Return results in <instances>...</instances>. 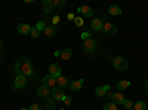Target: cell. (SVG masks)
I'll return each mask as SVG.
<instances>
[{"instance_id":"1","label":"cell","mask_w":148,"mask_h":110,"mask_svg":"<svg viewBox=\"0 0 148 110\" xmlns=\"http://www.w3.org/2000/svg\"><path fill=\"white\" fill-rule=\"evenodd\" d=\"M15 71L18 76H31L33 75V66H31V61L28 58H18L16 63H15Z\"/></svg>"},{"instance_id":"2","label":"cell","mask_w":148,"mask_h":110,"mask_svg":"<svg viewBox=\"0 0 148 110\" xmlns=\"http://www.w3.org/2000/svg\"><path fill=\"white\" fill-rule=\"evenodd\" d=\"M113 61V66L117 68V70H126L129 67V63H127V59H125L123 57H116L111 59Z\"/></svg>"},{"instance_id":"3","label":"cell","mask_w":148,"mask_h":110,"mask_svg":"<svg viewBox=\"0 0 148 110\" xmlns=\"http://www.w3.org/2000/svg\"><path fill=\"white\" fill-rule=\"evenodd\" d=\"M96 49V42L93 39H88V40H83V51L88 52V54H92L93 51Z\"/></svg>"},{"instance_id":"4","label":"cell","mask_w":148,"mask_h":110,"mask_svg":"<svg viewBox=\"0 0 148 110\" xmlns=\"http://www.w3.org/2000/svg\"><path fill=\"white\" fill-rule=\"evenodd\" d=\"M52 97L56 100V101H62L65 98V92H64V88H61V86H55L52 89Z\"/></svg>"},{"instance_id":"5","label":"cell","mask_w":148,"mask_h":110,"mask_svg":"<svg viewBox=\"0 0 148 110\" xmlns=\"http://www.w3.org/2000/svg\"><path fill=\"white\" fill-rule=\"evenodd\" d=\"M102 31H104L105 34L111 36V34H116V33H117V27L114 26V24H111V22H107V21H104Z\"/></svg>"},{"instance_id":"6","label":"cell","mask_w":148,"mask_h":110,"mask_svg":"<svg viewBox=\"0 0 148 110\" xmlns=\"http://www.w3.org/2000/svg\"><path fill=\"white\" fill-rule=\"evenodd\" d=\"M37 95L39 97H42V98H49V95H52V92H51V88H47L46 85H40L39 88H37Z\"/></svg>"},{"instance_id":"7","label":"cell","mask_w":148,"mask_h":110,"mask_svg":"<svg viewBox=\"0 0 148 110\" xmlns=\"http://www.w3.org/2000/svg\"><path fill=\"white\" fill-rule=\"evenodd\" d=\"M43 85H46L47 88H55V86H58V83H56V77L55 76H52V75H47V76H45L43 77Z\"/></svg>"},{"instance_id":"8","label":"cell","mask_w":148,"mask_h":110,"mask_svg":"<svg viewBox=\"0 0 148 110\" xmlns=\"http://www.w3.org/2000/svg\"><path fill=\"white\" fill-rule=\"evenodd\" d=\"M27 85V77L25 76H16L15 77V82H14V88L15 89H21Z\"/></svg>"},{"instance_id":"9","label":"cell","mask_w":148,"mask_h":110,"mask_svg":"<svg viewBox=\"0 0 148 110\" xmlns=\"http://www.w3.org/2000/svg\"><path fill=\"white\" fill-rule=\"evenodd\" d=\"M77 12H80V14H82L83 17H86V18H89V17L93 15V10H92V8H89V6H80V8H77Z\"/></svg>"},{"instance_id":"10","label":"cell","mask_w":148,"mask_h":110,"mask_svg":"<svg viewBox=\"0 0 148 110\" xmlns=\"http://www.w3.org/2000/svg\"><path fill=\"white\" fill-rule=\"evenodd\" d=\"M83 86V79H77V80H74V82H70L68 85V88L74 92V91H80Z\"/></svg>"},{"instance_id":"11","label":"cell","mask_w":148,"mask_h":110,"mask_svg":"<svg viewBox=\"0 0 148 110\" xmlns=\"http://www.w3.org/2000/svg\"><path fill=\"white\" fill-rule=\"evenodd\" d=\"M102 26H104V21H102V19H99V18H95V19H92V24H90L92 30H95V31H99V30H102Z\"/></svg>"},{"instance_id":"12","label":"cell","mask_w":148,"mask_h":110,"mask_svg":"<svg viewBox=\"0 0 148 110\" xmlns=\"http://www.w3.org/2000/svg\"><path fill=\"white\" fill-rule=\"evenodd\" d=\"M108 91H110V85H104V86H98L95 89V94L98 97H105L108 94Z\"/></svg>"},{"instance_id":"13","label":"cell","mask_w":148,"mask_h":110,"mask_svg":"<svg viewBox=\"0 0 148 110\" xmlns=\"http://www.w3.org/2000/svg\"><path fill=\"white\" fill-rule=\"evenodd\" d=\"M111 101H113L114 104H123V101H125V97L121 95V92L111 94Z\"/></svg>"},{"instance_id":"14","label":"cell","mask_w":148,"mask_h":110,"mask_svg":"<svg viewBox=\"0 0 148 110\" xmlns=\"http://www.w3.org/2000/svg\"><path fill=\"white\" fill-rule=\"evenodd\" d=\"M49 75H52V76H55V77H58V76H61V67L58 66V64H51L49 66Z\"/></svg>"},{"instance_id":"15","label":"cell","mask_w":148,"mask_h":110,"mask_svg":"<svg viewBox=\"0 0 148 110\" xmlns=\"http://www.w3.org/2000/svg\"><path fill=\"white\" fill-rule=\"evenodd\" d=\"M45 107H46L47 110L56 109V100L53 98V97H51V98H46V100H45Z\"/></svg>"},{"instance_id":"16","label":"cell","mask_w":148,"mask_h":110,"mask_svg":"<svg viewBox=\"0 0 148 110\" xmlns=\"http://www.w3.org/2000/svg\"><path fill=\"white\" fill-rule=\"evenodd\" d=\"M43 12H45V14H51V12H53L52 0H45V2H43Z\"/></svg>"},{"instance_id":"17","label":"cell","mask_w":148,"mask_h":110,"mask_svg":"<svg viewBox=\"0 0 148 110\" xmlns=\"http://www.w3.org/2000/svg\"><path fill=\"white\" fill-rule=\"evenodd\" d=\"M108 12H110V15L117 17V15H120V14H121V8H120V6H117V5H111V6L108 8Z\"/></svg>"},{"instance_id":"18","label":"cell","mask_w":148,"mask_h":110,"mask_svg":"<svg viewBox=\"0 0 148 110\" xmlns=\"http://www.w3.org/2000/svg\"><path fill=\"white\" fill-rule=\"evenodd\" d=\"M56 83H58V86H61V88H67L70 85V82H68V79L65 76H58L56 77Z\"/></svg>"},{"instance_id":"19","label":"cell","mask_w":148,"mask_h":110,"mask_svg":"<svg viewBox=\"0 0 148 110\" xmlns=\"http://www.w3.org/2000/svg\"><path fill=\"white\" fill-rule=\"evenodd\" d=\"M31 31V27L28 26V24H19L18 26V33L19 34H30Z\"/></svg>"},{"instance_id":"20","label":"cell","mask_w":148,"mask_h":110,"mask_svg":"<svg viewBox=\"0 0 148 110\" xmlns=\"http://www.w3.org/2000/svg\"><path fill=\"white\" fill-rule=\"evenodd\" d=\"M55 34H56V27L55 26H46L45 36H47V37H53Z\"/></svg>"},{"instance_id":"21","label":"cell","mask_w":148,"mask_h":110,"mask_svg":"<svg viewBox=\"0 0 148 110\" xmlns=\"http://www.w3.org/2000/svg\"><path fill=\"white\" fill-rule=\"evenodd\" d=\"M59 57L62 58V59H70L73 57V51L70 49V48H65V49H62V52H61Z\"/></svg>"},{"instance_id":"22","label":"cell","mask_w":148,"mask_h":110,"mask_svg":"<svg viewBox=\"0 0 148 110\" xmlns=\"http://www.w3.org/2000/svg\"><path fill=\"white\" fill-rule=\"evenodd\" d=\"M130 86V82L129 80H120L119 83H117V89L119 91H123V89H126V88H129Z\"/></svg>"},{"instance_id":"23","label":"cell","mask_w":148,"mask_h":110,"mask_svg":"<svg viewBox=\"0 0 148 110\" xmlns=\"http://www.w3.org/2000/svg\"><path fill=\"white\" fill-rule=\"evenodd\" d=\"M133 110H147L145 101H136V103L133 104Z\"/></svg>"},{"instance_id":"24","label":"cell","mask_w":148,"mask_h":110,"mask_svg":"<svg viewBox=\"0 0 148 110\" xmlns=\"http://www.w3.org/2000/svg\"><path fill=\"white\" fill-rule=\"evenodd\" d=\"M65 0H52V5H53V8H64L65 6Z\"/></svg>"},{"instance_id":"25","label":"cell","mask_w":148,"mask_h":110,"mask_svg":"<svg viewBox=\"0 0 148 110\" xmlns=\"http://www.w3.org/2000/svg\"><path fill=\"white\" fill-rule=\"evenodd\" d=\"M104 110H119L117 109V104H114L113 101H108V103H105V106H104Z\"/></svg>"},{"instance_id":"26","label":"cell","mask_w":148,"mask_h":110,"mask_svg":"<svg viewBox=\"0 0 148 110\" xmlns=\"http://www.w3.org/2000/svg\"><path fill=\"white\" fill-rule=\"evenodd\" d=\"M30 34H31V37H39V36H40V31L37 30L36 27H31V31H30Z\"/></svg>"},{"instance_id":"27","label":"cell","mask_w":148,"mask_h":110,"mask_svg":"<svg viewBox=\"0 0 148 110\" xmlns=\"http://www.w3.org/2000/svg\"><path fill=\"white\" fill-rule=\"evenodd\" d=\"M123 106H125L127 110H129V109H133V103H132V100H126V98H125V101H123Z\"/></svg>"},{"instance_id":"28","label":"cell","mask_w":148,"mask_h":110,"mask_svg":"<svg viewBox=\"0 0 148 110\" xmlns=\"http://www.w3.org/2000/svg\"><path fill=\"white\" fill-rule=\"evenodd\" d=\"M74 24H76L77 27H82V26H83V18H80V17H76V18H74Z\"/></svg>"},{"instance_id":"29","label":"cell","mask_w":148,"mask_h":110,"mask_svg":"<svg viewBox=\"0 0 148 110\" xmlns=\"http://www.w3.org/2000/svg\"><path fill=\"white\" fill-rule=\"evenodd\" d=\"M82 39H83V40L92 39V33H89V31H84V33H82Z\"/></svg>"},{"instance_id":"30","label":"cell","mask_w":148,"mask_h":110,"mask_svg":"<svg viewBox=\"0 0 148 110\" xmlns=\"http://www.w3.org/2000/svg\"><path fill=\"white\" fill-rule=\"evenodd\" d=\"M36 28L39 30V31H42V30L45 31V28H46V24H45L43 21H40V22H39V24H37V26H36Z\"/></svg>"},{"instance_id":"31","label":"cell","mask_w":148,"mask_h":110,"mask_svg":"<svg viewBox=\"0 0 148 110\" xmlns=\"http://www.w3.org/2000/svg\"><path fill=\"white\" fill-rule=\"evenodd\" d=\"M62 103H64L65 106H70V104H71V97H68V95H65V98L62 100Z\"/></svg>"},{"instance_id":"32","label":"cell","mask_w":148,"mask_h":110,"mask_svg":"<svg viewBox=\"0 0 148 110\" xmlns=\"http://www.w3.org/2000/svg\"><path fill=\"white\" fill-rule=\"evenodd\" d=\"M28 109H30V110H40V106H39V104H31Z\"/></svg>"},{"instance_id":"33","label":"cell","mask_w":148,"mask_h":110,"mask_svg":"<svg viewBox=\"0 0 148 110\" xmlns=\"http://www.w3.org/2000/svg\"><path fill=\"white\" fill-rule=\"evenodd\" d=\"M74 18H76V17H74L73 14H68V19H74Z\"/></svg>"},{"instance_id":"34","label":"cell","mask_w":148,"mask_h":110,"mask_svg":"<svg viewBox=\"0 0 148 110\" xmlns=\"http://www.w3.org/2000/svg\"><path fill=\"white\" fill-rule=\"evenodd\" d=\"M144 85H145V86H148V79H145V80H144Z\"/></svg>"},{"instance_id":"35","label":"cell","mask_w":148,"mask_h":110,"mask_svg":"<svg viewBox=\"0 0 148 110\" xmlns=\"http://www.w3.org/2000/svg\"><path fill=\"white\" fill-rule=\"evenodd\" d=\"M19 110H30L28 107H22V109H19Z\"/></svg>"},{"instance_id":"36","label":"cell","mask_w":148,"mask_h":110,"mask_svg":"<svg viewBox=\"0 0 148 110\" xmlns=\"http://www.w3.org/2000/svg\"><path fill=\"white\" fill-rule=\"evenodd\" d=\"M147 95H148V86H147Z\"/></svg>"},{"instance_id":"37","label":"cell","mask_w":148,"mask_h":110,"mask_svg":"<svg viewBox=\"0 0 148 110\" xmlns=\"http://www.w3.org/2000/svg\"><path fill=\"white\" fill-rule=\"evenodd\" d=\"M0 46H2V42H0Z\"/></svg>"},{"instance_id":"38","label":"cell","mask_w":148,"mask_h":110,"mask_svg":"<svg viewBox=\"0 0 148 110\" xmlns=\"http://www.w3.org/2000/svg\"><path fill=\"white\" fill-rule=\"evenodd\" d=\"M129 110H133V109H129Z\"/></svg>"},{"instance_id":"39","label":"cell","mask_w":148,"mask_h":110,"mask_svg":"<svg viewBox=\"0 0 148 110\" xmlns=\"http://www.w3.org/2000/svg\"><path fill=\"white\" fill-rule=\"evenodd\" d=\"M0 58H2V55H0Z\"/></svg>"},{"instance_id":"40","label":"cell","mask_w":148,"mask_h":110,"mask_svg":"<svg viewBox=\"0 0 148 110\" xmlns=\"http://www.w3.org/2000/svg\"><path fill=\"white\" fill-rule=\"evenodd\" d=\"M61 110H64V109H61Z\"/></svg>"}]
</instances>
